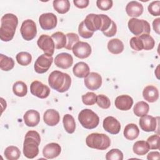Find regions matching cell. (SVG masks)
Instances as JSON below:
<instances>
[{"mask_svg":"<svg viewBox=\"0 0 160 160\" xmlns=\"http://www.w3.org/2000/svg\"><path fill=\"white\" fill-rule=\"evenodd\" d=\"M18 24L17 16L12 13L4 14L1 19L0 38L2 41L8 42L12 40Z\"/></svg>","mask_w":160,"mask_h":160,"instance_id":"1","label":"cell"},{"mask_svg":"<svg viewBox=\"0 0 160 160\" xmlns=\"http://www.w3.org/2000/svg\"><path fill=\"white\" fill-rule=\"evenodd\" d=\"M41 142L39 134L36 131H29L25 135L23 142V154L28 159H33L38 155Z\"/></svg>","mask_w":160,"mask_h":160,"instance_id":"2","label":"cell"},{"mask_svg":"<svg viewBox=\"0 0 160 160\" xmlns=\"http://www.w3.org/2000/svg\"><path fill=\"white\" fill-rule=\"evenodd\" d=\"M48 83L51 88L58 92H64L71 86V78L67 73L59 71H54L49 75Z\"/></svg>","mask_w":160,"mask_h":160,"instance_id":"3","label":"cell"},{"mask_svg":"<svg viewBox=\"0 0 160 160\" xmlns=\"http://www.w3.org/2000/svg\"><path fill=\"white\" fill-rule=\"evenodd\" d=\"M86 145L93 149L105 150L111 144L110 138L105 134L94 132L89 134L86 138Z\"/></svg>","mask_w":160,"mask_h":160,"instance_id":"4","label":"cell"},{"mask_svg":"<svg viewBox=\"0 0 160 160\" xmlns=\"http://www.w3.org/2000/svg\"><path fill=\"white\" fill-rule=\"evenodd\" d=\"M78 120L82 126L88 129L96 128L99 122V116L91 109H82L78 115Z\"/></svg>","mask_w":160,"mask_h":160,"instance_id":"5","label":"cell"},{"mask_svg":"<svg viewBox=\"0 0 160 160\" xmlns=\"http://www.w3.org/2000/svg\"><path fill=\"white\" fill-rule=\"evenodd\" d=\"M128 26L129 31L137 36L142 34H149L151 31V27L149 22L144 19L132 18L129 20Z\"/></svg>","mask_w":160,"mask_h":160,"instance_id":"6","label":"cell"},{"mask_svg":"<svg viewBox=\"0 0 160 160\" xmlns=\"http://www.w3.org/2000/svg\"><path fill=\"white\" fill-rule=\"evenodd\" d=\"M21 34L26 41L33 39L37 34V28L35 22L31 19L24 21L20 28Z\"/></svg>","mask_w":160,"mask_h":160,"instance_id":"7","label":"cell"},{"mask_svg":"<svg viewBox=\"0 0 160 160\" xmlns=\"http://www.w3.org/2000/svg\"><path fill=\"white\" fill-rule=\"evenodd\" d=\"M53 62V58L46 54L40 55L36 60L34 68L35 71L39 74H43L48 71Z\"/></svg>","mask_w":160,"mask_h":160,"instance_id":"8","label":"cell"},{"mask_svg":"<svg viewBox=\"0 0 160 160\" xmlns=\"http://www.w3.org/2000/svg\"><path fill=\"white\" fill-rule=\"evenodd\" d=\"M37 44L38 47L43 51L44 54L52 56L55 46L51 37L46 34L41 35L38 39Z\"/></svg>","mask_w":160,"mask_h":160,"instance_id":"9","label":"cell"},{"mask_svg":"<svg viewBox=\"0 0 160 160\" xmlns=\"http://www.w3.org/2000/svg\"><path fill=\"white\" fill-rule=\"evenodd\" d=\"M41 28L44 30H51L56 28L58 23L56 16L52 12L43 13L39 18Z\"/></svg>","mask_w":160,"mask_h":160,"instance_id":"10","label":"cell"},{"mask_svg":"<svg viewBox=\"0 0 160 160\" xmlns=\"http://www.w3.org/2000/svg\"><path fill=\"white\" fill-rule=\"evenodd\" d=\"M31 93L41 99H44L49 96L50 89L49 87L39 81H34L30 85Z\"/></svg>","mask_w":160,"mask_h":160,"instance_id":"11","label":"cell"},{"mask_svg":"<svg viewBox=\"0 0 160 160\" xmlns=\"http://www.w3.org/2000/svg\"><path fill=\"white\" fill-rule=\"evenodd\" d=\"M73 54L76 57L80 59L88 58L91 54V47L86 42L78 41L76 43L72 49Z\"/></svg>","mask_w":160,"mask_h":160,"instance_id":"12","label":"cell"},{"mask_svg":"<svg viewBox=\"0 0 160 160\" xmlns=\"http://www.w3.org/2000/svg\"><path fill=\"white\" fill-rule=\"evenodd\" d=\"M83 21L87 29L93 32L99 30L102 25V19L100 14H89Z\"/></svg>","mask_w":160,"mask_h":160,"instance_id":"13","label":"cell"},{"mask_svg":"<svg viewBox=\"0 0 160 160\" xmlns=\"http://www.w3.org/2000/svg\"><path fill=\"white\" fill-rule=\"evenodd\" d=\"M84 82L88 89L92 91L97 90L102 85V77L98 72H91L84 78Z\"/></svg>","mask_w":160,"mask_h":160,"instance_id":"14","label":"cell"},{"mask_svg":"<svg viewBox=\"0 0 160 160\" xmlns=\"http://www.w3.org/2000/svg\"><path fill=\"white\" fill-rule=\"evenodd\" d=\"M139 124L141 129L146 132L155 131L158 125L156 118L147 114L141 117Z\"/></svg>","mask_w":160,"mask_h":160,"instance_id":"15","label":"cell"},{"mask_svg":"<svg viewBox=\"0 0 160 160\" xmlns=\"http://www.w3.org/2000/svg\"><path fill=\"white\" fill-rule=\"evenodd\" d=\"M102 126L105 131L111 134H117L121 130L120 122L112 116L106 117L103 120Z\"/></svg>","mask_w":160,"mask_h":160,"instance_id":"16","label":"cell"},{"mask_svg":"<svg viewBox=\"0 0 160 160\" xmlns=\"http://www.w3.org/2000/svg\"><path fill=\"white\" fill-rule=\"evenodd\" d=\"M55 65L61 69H66L69 68L73 64L72 56L67 52L58 54L54 59Z\"/></svg>","mask_w":160,"mask_h":160,"instance_id":"17","label":"cell"},{"mask_svg":"<svg viewBox=\"0 0 160 160\" xmlns=\"http://www.w3.org/2000/svg\"><path fill=\"white\" fill-rule=\"evenodd\" d=\"M61 152L60 145L56 142L46 144L42 149V154L46 159H53L58 157Z\"/></svg>","mask_w":160,"mask_h":160,"instance_id":"18","label":"cell"},{"mask_svg":"<svg viewBox=\"0 0 160 160\" xmlns=\"http://www.w3.org/2000/svg\"><path fill=\"white\" fill-rule=\"evenodd\" d=\"M115 106L119 110L121 111H128L129 110L132 104L133 99L128 95H120L118 96L114 101Z\"/></svg>","mask_w":160,"mask_h":160,"instance_id":"19","label":"cell"},{"mask_svg":"<svg viewBox=\"0 0 160 160\" xmlns=\"http://www.w3.org/2000/svg\"><path fill=\"white\" fill-rule=\"evenodd\" d=\"M143 6L142 4L136 1L129 2L126 6V11L127 14L132 18L140 16L143 12Z\"/></svg>","mask_w":160,"mask_h":160,"instance_id":"20","label":"cell"},{"mask_svg":"<svg viewBox=\"0 0 160 160\" xmlns=\"http://www.w3.org/2000/svg\"><path fill=\"white\" fill-rule=\"evenodd\" d=\"M25 124L29 127H34L37 126L40 121V115L39 112L34 109L27 111L23 116Z\"/></svg>","mask_w":160,"mask_h":160,"instance_id":"21","label":"cell"},{"mask_svg":"<svg viewBox=\"0 0 160 160\" xmlns=\"http://www.w3.org/2000/svg\"><path fill=\"white\" fill-rule=\"evenodd\" d=\"M44 122L49 126L57 125L60 121V115L55 109H49L45 111L43 116Z\"/></svg>","mask_w":160,"mask_h":160,"instance_id":"22","label":"cell"},{"mask_svg":"<svg viewBox=\"0 0 160 160\" xmlns=\"http://www.w3.org/2000/svg\"><path fill=\"white\" fill-rule=\"evenodd\" d=\"M144 99L149 102H156L159 98V91L157 88L152 85H149L144 88L142 91Z\"/></svg>","mask_w":160,"mask_h":160,"instance_id":"23","label":"cell"},{"mask_svg":"<svg viewBox=\"0 0 160 160\" xmlns=\"http://www.w3.org/2000/svg\"><path fill=\"white\" fill-rule=\"evenodd\" d=\"M72 72L75 76L79 78H86L90 73V69L86 62H79L74 66Z\"/></svg>","mask_w":160,"mask_h":160,"instance_id":"24","label":"cell"},{"mask_svg":"<svg viewBox=\"0 0 160 160\" xmlns=\"http://www.w3.org/2000/svg\"><path fill=\"white\" fill-rule=\"evenodd\" d=\"M123 134L125 138L132 141L138 137L139 134V129L136 124L130 123L125 126Z\"/></svg>","mask_w":160,"mask_h":160,"instance_id":"25","label":"cell"},{"mask_svg":"<svg viewBox=\"0 0 160 160\" xmlns=\"http://www.w3.org/2000/svg\"><path fill=\"white\" fill-rule=\"evenodd\" d=\"M109 51L113 54H119L124 50L123 42L118 38H114L109 41L108 43Z\"/></svg>","mask_w":160,"mask_h":160,"instance_id":"26","label":"cell"},{"mask_svg":"<svg viewBox=\"0 0 160 160\" xmlns=\"http://www.w3.org/2000/svg\"><path fill=\"white\" fill-rule=\"evenodd\" d=\"M149 146L147 141H136L132 147L134 153L138 156L145 155L149 151Z\"/></svg>","mask_w":160,"mask_h":160,"instance_id":"27","label":"cell"},{"mask_svg":"<svg viewBox=\"0 0 160 160\" xmlns=\"http://www.w3.org/2000/svg\"><path fill=\"white\" fill-rule=\"evenodd\" d=\"M51 37L54 42L56 49H60L65 47L66 44V36L63 32L60 31L56 32Z\"/></svg>","mask_w":160,"mask_h":160,"instance_id":"28","label":"cell"},{"mask_svg":"<svg viewBox=\"0 0 160 160\" xmlns=\"http://www.w3.org/2000/svg\"><path fill=\"white\" fill-rule=\"evenodd\" d=\"M63 126L65 131L69 133L72 134L74 132L76 129V122L73 116L69 114H66L64 116L62 119Z\"/></svg>","mask_w":160,"mask_h":160,"instance_id":"29","label":"cell"},{"mask_svg":"<svg viewBox=\"0 0 160 160\" xmlns=\"http://www.w3.org/2000/svg\"><path fill=\"white\" fill-rule=\"evenodd\" d=\"M52 5L54 9L59 14H65L70 9V2L68 0H54Z\"/></svg>","mask_w":160,"mask_h":160,"instance_id":"30","label":"cell"},{"mask_svg":"<svg viewBox=\"0 0 160 160\" xmlns=\"http://www.w3.org/2000/svg\"><path fill=\"white\" fill-rule=\"evenodd\" d=\"M149 110V104L143 101L138 102L133 108V112L138 117H142L146 115L148 113Z\"/></svg>","mask_w":160,"mask_h":160,"instance_id":"31","label":"cell"},{"mask_svg":"<svg viewBox=\"0 0 160 160\" xmlns=\"http://www.w3.org/2000/svg\"><path fill=\"white\" fill-rule=\"evenodd\" d=\"M4 154L8 160H17L20 157L21 151L18 147L9 146L5 149Z\"/></svg>","mask_w":160,"mask_h":160,"instance_id":"32","label":"cell"},{"mask_svg":"<svg viewBox=\"0 0 160 160\" xmlns=\"http://www.w3.org/2000/svg\"><path fill=\"white\" fill-rule=\"evenodd\" d=\"M12 91L16 96L18 97H24L28 92L27 85L23 81H16L12 86Z\"/></svg>","mask_w":160,"mask_h":160,"instance_id":"33","label":"cell"},{"mask_svg":"<svg viewBox=\"0 0 160 160\" xmlns=\"http://www.w3.org/2000/svg\"><path fill=\"white\" fill-rule=\"evenodd\" d=\"M14 66V61L12 58L5 56L2 54H0V68L4 71L11 70Z\"/></svg>","mask_w":160,"mask_h":160,"instance_id":"34","label":"cell"},{"mask_svg":"<svg viewBox=\"0 0 160 160\" xmlns=\"http://www.w3.org/2000/svg\"><path fill=\"white\" fill-rule=\"evenodd\" d=\"M16 61L21 66H28L32 61V56L30 53L28 52H20L17 54L16 56Z\"/></svg>","mask_w":160,"mask_h":160,"instance_id":"35","label":"cell"},{"mask_svg":"<svg viewBox=\"0 0 160 160\" xmlns=\"http://www.w3.org/2000/svg\"><path fill=\"white\" fill-rule=\"evenodd\" d=\"M143 44V49L149 51L153 49L155 45V41L149 34H142L139 36Z\"/></svg>","mask_w":160,"mask_h":160,"instance_id":"36","label":"cell"},{"mask_svg":"<svg viewBox=\"0 0 160 160\" xmlns=\"http://www.w3.org/2000/svg\"><path fill=\"white\" fill-rule=\"evenodd\" d=\"M66 44L65 48L68 50H71L74 45L79 41V36L77 34L74 32H69L66 34Z\"/></svg>","mask_w":160,"mask_h":160,"instance_id":"37","label":"cell"},{"mask_svg":"<svg viewBox=\"0 0 160 160\" xmlns=\"http://www.w3.org/2000/svg\"><path fill=\"white\" fill-rule=\"evenodd\" d=\"M106 160H122L123 153L118 149H112L106 154Z\"/></svg>","mask_w":160,"mask_h":160,"instance_id":"38","label":"cell"},{"mask_svg":"<svg viewBox=\"0 0 160 160\" xmlns=\"http://www.w3.org/2000/svg\"><path fill=\"white\" fill-rule=\"evenodd\" d=\"M96 103L102 109H108L111 106V101L108 97L104 94H99L96 97Z\"/></svg>","mask_w":160,"mask_h":160,"instance_id":"39","label":"cell"},{"mask_svg":"<svg viewBox=\"0 0 160 160\" xmlns=\"http://www.w3.org/2000/svg\"><path fill=\"white\" fill-rule=\"evenodd\" d=\"M96 94L92 92H88L82 96V102L87 106H92L96 102Z\"/></svg>","mask_w":160,"mask_h":160,"instance_id":"40","label":"cell"},{"mask_svg":"<svg viewBox=\"0 0 160 160\" xmlns=\"http://www.w3.org/2000/svg\"><path fill=\"white\" fill-rule=\"evenodd\" d=\"M131 48L136 51H139L143 49V44L141 39L139 36L132 37L129 41Z\"/></svg>","mask_w":160,"mask_h":160,"instance_id":"41","label":"cell"},{"mask_svg":"<svg viewBox=\"0 0 160 160\" xmlns=\"http://www.w3.org/2000/svg\"><path fill=\"white\" fill-rule=\"evenodd\" d=\"M78 32L79 34L83 38L88 39L92 36L94 32L92 31H90L89 29H87L86 26L84 25V21H82L79 24L78 27Z\"/></svg>","mask_w":160,"mask_h":160,"instance_id":"42","label":"cell"},{"mask_svg":"<svg viewBox=\"0 0 160 160\" xmlns=\"http://www.w3.org/2000/svg\"><path fill=\"white\" fill-rule=\"evenodd\" d=\"M160 1H155L151 2L148 8L149 12L154 16H158L160 14Z\"/></svg>","mask_w":160,"mask_h":160,"instance_id":"43","label":"cell"},{"mask_svg":"<svg viewBox=\"0 0 160 160\" xmlns=\"http://www.w3.org/2000/svg\"><path fill=\"white\" fill-rule=\"evenodd\" d=\"M147 142L150 149H159V136L158 134H154L149 136L147 139Z\"/></svg>","mask_w":160,"mask_h":160,"instance_id":"44","label":"cell"},{"mask_svg":"<svg viewBox=\"0 0 160 160\" xmlns=\"http://www.w3.org/2000/svg\"><path fill=\"white\" fill-rule=\"evenodd\" d=\"M113 2L112 0H98L96 1L97 7L102 11H108L112 6Z\"/></svg>","mask_w":160,"mask_h":160,"instance_id":"45","label":"cell"},{"mask_svg":"<svg viewBox=\"0 0 160 160\" xmlns=\"http://www.w3.org/2000/svg\"><path fill=\"white\" fill-rule=\"evenodd\" d=\"M100 16L102 19V25L99 30L102 32H104L110 28L112 20L106 14H100Z\"/></svg>","mask_w":160,"mask_h":160,"instance_id":"46","label":"cell"},{"mask_svg":"<svg viewBox=\"0 0 160 160\" xmlns=\"http://www.w3.org/2000/svg\"><path fill=\"white\" fill-rule=\"evenodd\" d=\"M116 32H117L116 24L113 21H112L111 25L110 28L107 31L102 32V33L104 36H106L107 37H112V36H114L116 34Z\"/></svg>","mask_w":160,"mask_h":160,"instance_id":"47","label":"cell"},{"mask_svg":"<svg viewBox=\"0 0 160 160\" xmlns=\"http://www.w3.org/2000/svg\"><path fill=\"white\" fill-rule=\"evenodd\" d=\"M73 3L74 4L75 6L78 8L83 9L89 5V0H74Z\"/></svg>","mask_w":160,"mask_h":160,"instance_id":"48","label":"cell"},{"mask_svg":"<svg viewBox=\"0 0 160 160\" xmlns=\"http://www.w3.org/2000/svg\"><path fill=\"white\" fill-rule=\"evenodd\" d=\"M159 156H160V153L158 151H152V152H150L148 154L147 159L148 160L159 159Z\"/></svg>","mask_w":160,"mask_h":160,"instance_id":"49","label":"cell"},{"mask_svg":"<svg viewBox=\"0 0 160 160\" xmlns=\"http://www.w3.org/2000/svg\"><path fill=\"white\" fill-rule=\"evenodd\" d=\"M159 21H160V18H157L155 19L153 22H152V27H153V29L154 31L158 34H159L160 32H159Z\"/></svg>","mask_w":160,"mask_h":160,"instance_id":"50","label":"cell"}]
</instances>
